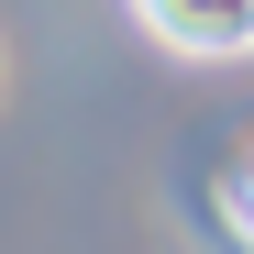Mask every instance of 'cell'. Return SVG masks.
<instances>
[{"label": "cell", "mask_w": 254, "mask_h": 254, "mask_svg": "<svg viewBox=\"0 0 254 254\" xmlns=\"http://www.w3.org/2000/svg\"><path fill=\"white\" fill-rule=\"evenodd\" d=\"M133 22L177 56H254V0H133Z\"/></svg>", "instance_id": "6da1fadb"}]
</instances>
